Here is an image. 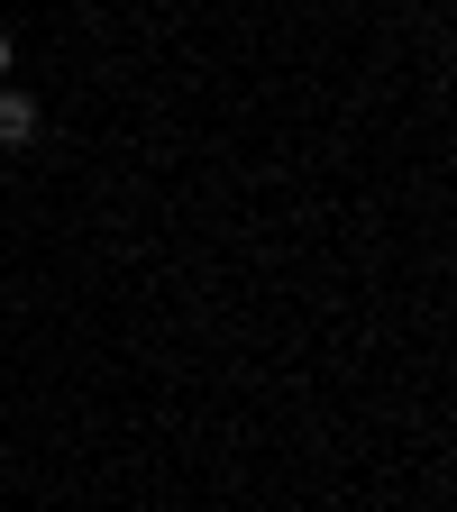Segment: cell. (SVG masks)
I'll return each mask as SVG.
<instances>
[{
    "label": "cell",
    "instance_id": "7a4b0ae2",
    "mask_svg": "<svg viewBox=\"0 0 457 512\" xmlns=\"http://www.w3.org/2000/svg\"><path fill=\"white\" fill-rule=\"evenodd\" d=\"M0 83H10V37H0Z\"/></svg>",
    "mask_w": 457,
    "mask_h": 512
},
{
    "label": "cell",
    "instance_id": "6da1fadb",
    "mask_svg": "<svg viewBox=\"0 0 457 512\" xmlns=\"http://www.w3.org/2000/svg\"><path fill=\"white\" fill-rule=\"evenodd\" d=\"M37 128H46V110H37V92H19V83H0V147H37Z\"/></svg>",
    "mask_w": 457,
    "mask_h": 512
}]
</instances>
